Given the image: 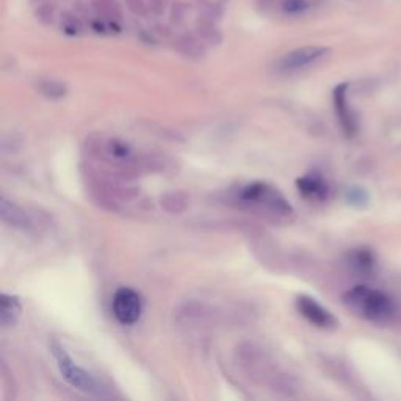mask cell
<instances>
[{"mask_svg": "<svg viewBox=\"0 0 401 401\" xmlns=\"http://www.w3.org/2000/svg\"><path fill=\"white\" fill-rule=\"evenodd\" d=\"M231 202L239 209L264 216L274 223H290L295 218V209L278 188L267 182H249L235 188Z\"/></svg>", "mask_w": 401, "mask_h": 401, "instance_id": "obj_1", "label": "cell"}, {"mask_svg": "<svg viewBox=\"0 0 401 401\" xmlns=\"http://www.w3.org/2000/svg\"><path fill=\"white\" fill-rule=\"evenodd\" d=\"M342 300L348 311H351L359 318L373 321V323H384L395 314V306L386 293L367 286L350 288Z\"/></svg>", "mask_w": 401, "mask_h": 401, "instance_id": "obj_2", "label": "cell"}, {"mask_svg": "<svg viewBox=\"0 0 401 401\" xmlns=\"http://www.w3.org/2000/svg\"><path fill=\"white\" fill-rule=\"evenodd\" d=\"M50 351L57 360V367L58 370H60V374L71 387H74L78 392H83L85 395L94 398L110 397L107 387H105L93 373H90L88 370H85L83 367L77 365L60 344L54 342V344L50 345Z\"/></svg>", "mask_w": 401, "mask_h": 401, "instance_id": "obj_3", "label": "cell"}, {"mask_svg": "<svg viewBox=\"0 0 401 401\" xmlns=\"http://www.w3.org/2000/svg\"><path fill=\"white\" fill-rule=\"evenodd\" d=\"M113 315L121 325H135L143 314V300L134 288L122 287L113 297Z\"/></svg>", "mask_w": 401, "mask_h": 401, "instance_id": "obj_4", "label": "cell"}, {"mask_svg": "<svg viewBox=\"0 0 401 401\" xmlns=\"http://www.w3.org/2000/svg\"><path fill=\"white\" fill-rule=\"evenodd\" d=\"M295 307H297L301 317L315 328L335 330L339 326V320L335 318V315L331 311H328L325 306H321L317 300L309 297V295H300L295 301Z\"/></svg>", "mask_w": 401, "mask_h": 401, "instance_id": "obj_5", "label": "cell"}, {"mask_svg": "<svg viewBox=\"0 0 401 401\" xmlns=\"http://www.w3.org/2000/svg\"><path fill=\"white\" fill-rule=\"evenodd\" d=\"M326 54V48H320V45H304V48H298L288 52L284 57H281L278 63H276V71L282 72V74H290V72L301 71L311 66L314 63H317Z\"/></svg>", "mask_w": 401, "mask_h": 401, "instance_id": "obj_6", "label": "cell"}, {"mask_svg": "<svg viewBox=\"0 0 401 401\" xmlns=\"http://www.w3.org/2000/svg\"><path fill=\"white\" fill-rule=\"evenodd\" d=\"M297 188L302 198L312 202H323L330 196V185L318 173H309L297 179Z\"/></svg>", "mask_w": 401, "mask_h": 401, "instance_id": "obj_7", "label": "cell"}, {"mask_svg": "<svg viewBox=\"0 0 401 401\" xmlns=\"http://www.w3.org/2000/svg\"><path fill=\"white\" fill-rule=\"evenodd\" d=\"M346 91H348L346 83L339 85V87L334 90V107L344 132L348 136H353L354 132H356V120H354L353 111L350 108V105H348Z\"/></svg>", "mask_w": 401, "mask_h": 401, "instance_id": "obj_8", "label": "cell"}, {"mask_svg": "<svg viewBox=\"0 0 401 401\" xmlns=\"http://www.w3.org/2000/svg\"><path fill=\"white\" fill-rule=\"evenodd\" d=\"M0 216L5 225H10L11 227L22 229V231H30L34 227V220L31 216L25 212L22 207H19L17 204L11 202L8 199H2L0 204Z\"/></svg>", "mask_w": 401, "mask_h": 401, "instance_id": "obj_9", "label": "cell"}, {"mask_svg": "<svg viewBox=\"0 0 401 401\" xmlns=\"http://www.w3.org/2000/svg\"><path fill=\"white\" fill-rule=\"evenodd\" d=\"M22 315V302L16 295L2 293L0 297V325L3 330L16 326Z\"/></svg>", "mask_w": 401, "mask_h": 401, "instance_id": "obj_10", "label": "cell"}, {"mask_svg": "<svg viewBox=\"0 0 401 401\" xmlns=\"http://www.w3.org/2000/svg\"><path fill=\"white\" fill-rule=\"evenodd\" d=\"M91 6L96 15L105 21H120L121 19V8L116 0H91Z\"/></svg>", "mask_w": 401, "mask_h": 401, "instance_id": "obj_11", "label": "cell"}, {"mask_svg": "<svg viewBox=\"0 0 401 401\" xmlns=\"http://www.w3.org/2000/svg\"><path fill=\"white\" fill-rule=\"evenodd\" d=\"M350 264L359 273H372L374 268V255L368 249H354L350 255Z\"/></svg>", "mask_w": 401, "mask_h": 401, "instance_id": "obj_12", "label": "cell"}, {"mask_svg": "<svg viewBox=\"0 0 401 401\" xmlns=\"http://www.w3.org/2000/svg\"><path fill=\"white\" fill-rule=\"evenodd\" d=\"M35 17L39 24L43 25H52L57 19V8L54 3L44 2L36 5L35 8Z\"/></svg>", "mask_w": 401, "mask_h": 401, "instance_id": "obj_13", "label": "cell"}, {"mask_svg": "<svg viewBox=\"0 0 401 401\" xmlns=\"http://www.w3.org/2000/svg\"><path fill=\"white\" fill-rule=\"evenodd\" d=\"M198 34L204 41H207V43L216 44L221 41V34H220L218 27L210 21H202L198 24Z\"/></svg>", "mask_w": 401, "mask_h": 401, "instance_id": "obj_14", "label": "cell"}, {"mask_svg": "<svg viewBox=\"0 0 401 401\" xmlns=\"http://www.w3.org/2000/svg\"><path fill=\"white\" fill-rule=\"evenodd\" d=\"M39 90H41L45 96L50 97V99H57V97L64 96V87L62 83H58L55 80L41 82L39 83Z\"/></svg>", "mask_w": 401, "mask_h": 401, "instance_id": "obj_15", "label": "cell"}, {"mask_svg": "<svg viewBox=\"0 0 401 401\" xmlns=\"http://www.w3.org/2000/svg\"><path fill=\"white\" fill-rule=\"evenodd\" d=\"M345 198L348 202L353 204V206H356V207L364 206V204H367V201H368V196L365 193V190L360 188V187L348 188L346 193H345Z\"/></svg>", "mask_w": 401, "mask_h": 401, "instance_id": "obj_16", "label": "cell"}, {"mask_svg": "<svg viewBox=\"0 0 401 401\" xmlns=\"http://www.w3.org/2000/svg\"><path fill=\"white\" fill-rule=\"evenodd\" d=\"M179 48L185 52V54H199L201 43L195 36L185 35L179 39Z\"/></svg>", "mask_w": 401, "mask_h": 401, "instance_id": "obj_17", "label": "cell"}, {"mask_svg": "<svg viewBox=\"0 0 401 401\" xmlns=\"http://www.w3.org/2000/svg\"><path fill=\"white\" fill-rule=\"evenodd\" d=\"M124 3H126L127 10L132 13V15H135L138 17L148 16L149 8H148L146 0H124Z\"/></svg>", "mask_w": 401, "mask_h": 401, "instance_id": "obj_18", "label": "cell"}, {"mask_svg": "<svg viewBox=\"0 0 401 401\" xmlns=\"http://www.w3.org/2000/svg\"><path fill=\"white\" fill-rule=\"evenodd\" d=\"M255 6L264 13H273L278 10H284L287 0H254Z\"/></svg>", "mask_w": 401, "mask_h": 401, "instance_id": "obj_19", "label": "cell"}, {"mask_svg": "<svg viewBox=\"0 0 401 401\" xmlns=\"http://www.w3.org/2000/svg\"><path fill=\"white\" fill-rule=\"evenodd\" d=\"M62 27L66 34L76 35L80 31V22H78V19L76 16H72L71 13H64L62 17Z\"/></svg>", "mask_w": 401, "mask_h": 401, "instance_id": "obj_20", "label": "cell"}, {"mask_svg": "<svg viewBox=\"0 0 401 401\" xmlns=\"http://www.w3.org/2000/svg\"><path fill=\"white\" fill-rule=\"evenodd\" d=\"M307 0H287V3L284 5V10L288 15H301L302 11L307 10Z\"/></svg>", "mask_w": 401, "mask_h": 401, "instance_id": "obj_21", "label": "cell"}, {"mask_svg": "<svg viewBox=\"0 0 401 401\" xmlns=\"http://www.w3.org/2000/svg\"><path fill=\"white\" fill-rule=\"evenodd\" d=\"M148 8L155 16H163L168 10L169 0H146Z\"/></svg>", "mask_w": 401, "mask_h": 401, "instance_id": "obj_22", "label": "cell"}, {"mask_svg": "<svg viewBox=\"0 0 401 401\" xmlns=\"http://www.w3.org/2000/svg\"><path fill=\"white\" fill-rule=\"evenodd\" d=\"M187 11L185 8V5L181 3V2H177L173 5V10H171V17H173V21H181V19L183 17V13Z\"/></svg>", "mask_w": 401, "mask_h": 401, "instance_id": "obj_23", "label": "cell"}, {"mask_svg": "<svg viewBox=\"0 0 401 401\" xmlns=\"http://www.w3.org/2000/svg\"><path fill=\"white\" fill-rule=\"evenodd\" d=\"M44 2H49V0H30V3H34V5H39V3H44Z\"/></svg>", "mask_w": 401, "mask_h": 401, "instance_id": "obj_24", "label": "cell"}]
</instances>
